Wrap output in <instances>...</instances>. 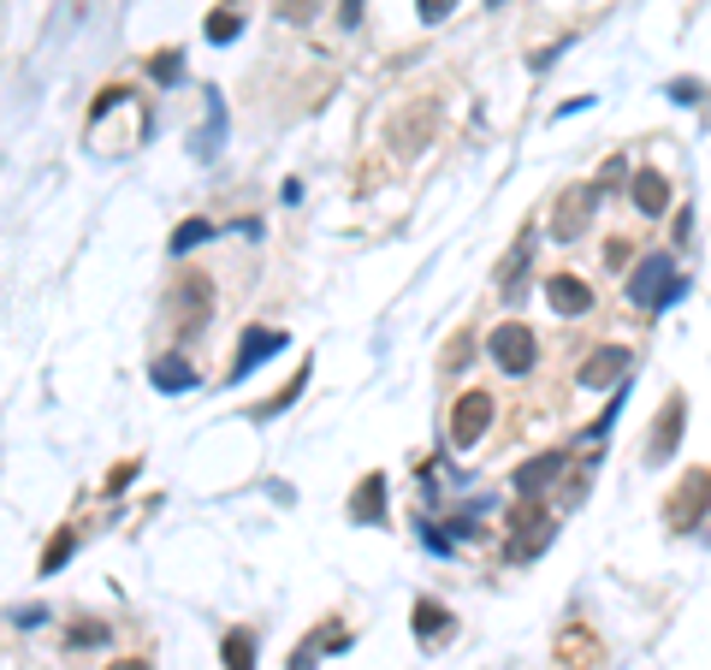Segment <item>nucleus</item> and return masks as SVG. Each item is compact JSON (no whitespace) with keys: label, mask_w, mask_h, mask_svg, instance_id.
I'll return each instance as SVG.
<instances>
[{"label":"nucleus","mask_w":711,"mask_h":670,"mask_svg":"<svg viewBox=\"0 0 711 670\" xmlns=\"http://www.w3.org/2000/svg\"><path fill=\"white\" fill-rule=\"evenodd\" d=\"M273 7H280L285 24H308V19H315V12L326 7V0H273Z\"/></svg>","instance_id":"obj_24"},{"label":"nucleus","mask_w":711,"mask_h":670,"mask_svg":"<svg viewBox=\"0 0 711 670\" xmlns=\"http://www.w3.org/2000/svg\"><path fill=\"white\" fill-rule=\"evenodd\" d=\"M207 237H214V220H184L179 232H172V244L166 250H179V255H190L196 244H207Z\"/></svg>","instance_id":"obj_21"},{"label":"nucleus","mask_w":711,"mask_h":670,"mask_svg":"<svg viewBox=\"0 0 711 670\" xmlns=\"http://www.w3.org/2000/svg\"><path fill=\"white\" fill-rule=\"evenodd\" d=\"M546 303L558 308V315L576 321V315H587V308H593V291H587L576 273H551V280H546Z\"/></svg>","instance_id":"obj_12"},{"label":"nucleus","mask_w":711,"mask_h":670,"mask_svg":"<svg viewBox=\"0 0 711 670\" xmlns=\"http://www.w3.org/2000/svg\"><path fill=\"white\" fill-rule=\"evenodd\" d=\"M558 659H563V664H576V670H593V659H599V641H593L587 629H576V623H569V629L558 635Z\"/></svg>","instance_id":"obj_16"},{"label":"nucleus","mask_w":711,"mask_h":670,"mask_svg":"<svg viewBox=\"0 0 711 670\" xmlns=\"http://www.w3.org/2000/svg\"><path fill=\"white\" fill-rule=\"evenodd\" d=\"M72 552H78V528H60V535L48 540V552H42V576H54Z\"/></svg>","instance_id":"obj_22"},{"label":"nucleus","mask_w":711,"mask_h":670,"mask_svg":"<svg viewBox=\"0 0 711 670\" xmlns=\"http://www.w3.org/2000/svg\"><path fill=\"white\" fill-rule=\"evenodd\" d=\"M593 214H599V184H569L558 196V209H551V237L558 244H581Z\"/></svg>","instance_id":"obj_4"},{"label":"nucleus","mask_w":711,"mask_h":670,"mask_svg":"<svg viewBox=\"0 0 711 670\" xmlns=\"http://www.w3.org/2000/svg\"><path fill=\"white\" fill-rule=\"evenodd\" d=\"M445 629H450V611L439 599H415V635L433 647V641H445Z\"/></svg>","instance_id":"obj_17"},{"label":"nucleus","mask_w":711,"mask_h":670,"mask_svg":"<svg viewBox=\"0 0 711 670\" xmlns=\"http://www.w3.org/2000/svg\"><path fill=\"white\" fill-rule=\"evenodd\" d=\"M415 7H421V19H427V24H439V19H445V12H450V7H457V0H415Z\"/></svg>","instance_id":"obj_27"},{"label":"nucleus","mask_w":711,"mask_h":670,"mask_svg":"<svg viewBox=\"0 0 711 670\" xmlns=\"http://www.w3.org/2000/svg\"><path fill=\"white\" fill-rule=\"evenodd\" d=\"M487 351H492V363L505 368V374H528L534 363H540V345H534V333L522 321H505L498 333L487 338Z\"/></svg>","instance_id":"obj_7"},{"label":"nucleus","mask_w":711,"mask_h":670,"mask_svg":"<svg viewBox=\"0 0 711 670\" xmlns=\"http://www.w3.org/2000/svg\"><path fill=\"white\" fill-rule=\"evenodd\" d=\"M108 670H149L143 659H119V664H108Z\"/></svg>","instance_id":"obj_32"},{"label":"nucleus","mask_w":711,"mask_h":670,"mask_svg":"<svg viewBox=\"0 0 711 670\" xmlns=\"http://www.w3.org/2000/svg\"><path fill=\"white\" fill-rule=\"evenodd\" d=\"M237 30H244V19H237V12H214V19H207V42H232Z\"/></svg>","instance_id":"obj_25"},{"label":"nucleus","mask_w":711,"mask_h":670,"mask_svg":"<svg viewBox=\"0 0 711 670\" xmlns=\"http://www.w3.org/2000/svg\"><path fill=\"white\" fill-rule=\"evenodd\" d=\"M131 475H136V463H119V469L108 475V493H119V487H125V480H131Z\"/></svg>","instance_id":"obj_30"},{"label":"nucleus","mask_w":711,"mask_h":670,"mask_svg":"<svg viewBox=\"0 0 711 670\" xmlns=\"http://www.w3.org/2000/svg\"><path fill=\"white\" fill-rule=\"evenodd\" d=\"M682 280H676V267H670V255H647L634 273H629V303L634 308H670V303H682Z\"/></svg>","instance_id":"obj_1"},{"label":"nucleus","mask_w":711,"mask_h":670,"mask_svg":"<svg viewBox=\"0 0 711 670\" xmlns=\"http://www.w3.org/2000/svg\"><path fill=\"white\" fill-rule=\"evenodd\" d=\"M558 475H563V451L528 457L522 469H516V493H522V498H540V493H546V487H551V480H558Z\"/></svg>","instance_id":"obj_13"},{"label":"nucleus","mask_w":711,"mask_h":670,"mask_svg":"<svg viewBox=\"0 0 711 670\" xmlns=\"http://www.w3.org/2000/svg\"><path fill=\"white\" fill-rule=\"evenodd\" d=\"M705 505H711V469H688L682 487L664 498V528H670V535H688V528H700Z\"/></svg>","instance_id":"obj_3"},{"label":"nucleus","mask_w":711,"mask_h":670,"mask_svg":"<svg viewBox=\"0 0 711 670\" xmlns=\"http://www.w3.org/2000/svg\"><path fill=\"white\" fill-rule=\"evenodd\" d=\"M303 386H308V363H303V368H297V374H291V380H285V386H280V398H267V404H262V416H280V409H291V404H297V398H303Z\"/></svg>","instance_id":"obj_23"},{"label":"nucleus","mask_w":711,"mask_h":670,"mask_svg":"<svg viewBox=\"0 0 711 670\" xmlns=\"http://www.w3.org/2000/svg\"><path fill=\"white\" fill-rule=\"evenodd\" d=\"M362 19V0H344V24H356Z\"/></svg>","instance_id":"obj_31"},{"label":"nucleus","mask_w":711,"mask_h":670,"mask_svg":"<svg viewBox=\"0 0 711 670\" xmlns=\"http://www.w3.org/2000/svg\"><path fill=\"white\" fill-rule=\"evenodd\" d=\"M546 546H551V517H546V505H540V498H522V505L510 510L505 558H510V564H528V558H540Z\"/></svg>","instance_id":"obj_2"},{"label":"nucleus","mask_w":711,"mask_h":670,"mask_svg":"<svg viewBox=\"0 0 711 670\" xmlns=\"http://www.w3.org/2000/svg\"><path fill=\"white\" fill-rule=\"evenodd\" d=\"M214 315V280L207 273H184L179 285H172V321H179V333H202V321Z\"/></svg>","instance_id":"obj_5"},{"label":"nucleus","mask_w":711,"mask_h":670,"mask_svg":"<svg viewBox=\"0 0 711 670\" xmlns=\"http://www.w3.org/2000/svg\"><path fill=\"white\" fill-rule=\"evenodd\" d=\"M528 255H534V237H522V244H516L510 255H505V267H498V291H510V297H522V273H528Z\"/></svg>","instance_id":"obj_20"},{"label":"nucleus","mask_w":711,"mask_h":670,"mask_svg":"<svg viewBox=\"0 0 711 670\" xmlns=\"http://www.w3.org/2000/svg\"><path fill=\"white\" fill-rule=\"evenodd\" d=\"M149 72L161 78V83H179V78H184V60H179V48H166V54H154V65H149Z\"/></svg>","instance_id":"obj_26"},{"label":"nucleus","mask_w":711,"mask_h":670,"mask_svg":"<svg viewBox=\"0 0 711 670\" xmlns=\"http://www.w3.org/2000/svg\"><path fill=\"white\" fill-rule=\"evenodd\" d=\"M682 422H688V398H682V392H670V398L658 404V422H652V439H647V463H652V469L676 457V445H682Z\"/></svg>","instance_id":"obj_9"},{"label":"nucleus","mask_w":711,"mask_h":670,"mask_svg":"<svg viewBox=\"0 0 711 670\" xmlns=\"http://www.w3.org/2000/svg\"><path fill=\"white\" fill-rule=\"evenodd\" d=\"M351 517L356 522H386V475H368V480H362V487H356V498H351Z\"/></svg>","instance_id":"obj_15"},{"label":"nucleus","mask_w":711,"mask_h":670,"mask_svg":"<svg viewBox=\"0 0 711 670\" xmlns=\"http://www.w3.org/2000/svg\"><path fill=\"white\" fill-rule=\"evenodd\" d=\"M629 374H634V351H629V345H599V351L581 363L576 380H581V392H617Z\"/></svg>","instance_id":"obj_6"},{"label":"nucleus","mask_w":711,"mask_h":670,"mask_svg":"<svg viewBox=\"0 0 711 670\" xmlns=\"http://www.w3.org/2000/svg\"><path fill=\"white\" fill-rule=\"evenodd\" d=\"M154 386L161 392H190L196 386V368H190L184 356H161V363H154Z\"/></svg>","instance_id":"obj_18"},{"label":"nucleus","mask_w":711,"mask_h":670,"mask_svg":"<svg viewBox=\"0 0 711 670\" xmlns=\"http://www.w3.org/2000/svg\"><path fill=\"white\" fill-rule=\"evenodd\" d=\"M629 196H634V209L647 214V220H658V214L670 209V184H664V173H652V166H640V173H634Z\"/></svg>","instance_id":"obj_14"},{"label":"nucleus","mask_w":711,"mask_h":670,"mask_svg":"<svg viewBox=\"0 0 711 670\" xmlns=\"http://www.w3.org/2000/svg\"><path fill=\"white\" fill-rule=\"evenodd\" d=\"M492 7H505V0H492Z\"/></svg>","instance_id":"obj_33"},{"label":"nucleus","mask_w":711,"mask_h":670,"mask_svg":"<svg viewBox=\"0 0 711 670\" xmlns=\"http://www.w3.org/2000/svg\"><path fill=\"white\" fill-rule=\"evenodd\" d=\"M220 659H225V670H255V635L250 629H232L220 641Z\"/></svg>","instance_id":"obj_19"},{"label":"nucleus","mask_w":711,"mask_h":670,"mask_svg":"<svg viewBox=\"0 0 711 670\" xmlns=\"http://www.w3.org/2000/svg\"><path fill=\"white\" fill-rule=\"evenodd\" d=\"M670 95L682 101V108H688V101H705V90H700V83H670Z\"/></svg>","instance_id":"obj_28"},{"label":"nucleus","mask_w":711,"mask_h":670,"mask_svg":"<svg viewBox=\"0 0 711 670\" xmlns=\"http://www.w3.org/2000/svg\"><path fill=\"white\" fill-rule=\"evenodd\" d=\"M72 641H78V647H95V641H108V629H95V623H90V629H72Z\"/></svg>","instance_id":"obj_29"},{"label":"nucleus","mask_w":711,"mask_h":670,"mask_svg":"<svg viewBox=\"0 0 711 670\" xmlns=\"http://www.w3.org/2000/svg\"><path fill=\"white\" fill-rule=\"evenodd\" d=\"M433 125H439V101H409V113H397L392 119V149L397 154H421L427 149V136H433Z\"/></svg>","instance_id":"obj_10"},{"label":"nucleus","mask_w":711,"mask_h":670,"mask_svg":"<svg viewBox=\"0 0 711 670\" xmlns=\"http://www.w3.org/2000/svg\"><path fill=\"white\" fill-rule=\"evenodd\" d=\"M492 392H463V398H457V409H450V445H457V451H468V445H475L480 434H487V427H492Z\"/></svg>","instance_id":"obj_8"},{"label":"nucleus","mask_w":711,"mask_h":670,"mask_svg":"<svg viewBox=\"0 0 711 670\" xmlns=\"http://www.w3.org/2000/svg\"><path fill=\"white\" fill-rule=\"evenodd\" d=\"M273 351H285V333H273V326H250L244 345H237V356H232V380H244V374L255 363H267Z\"/></svg>","instance_id":"obj_11"}]
</instances>
